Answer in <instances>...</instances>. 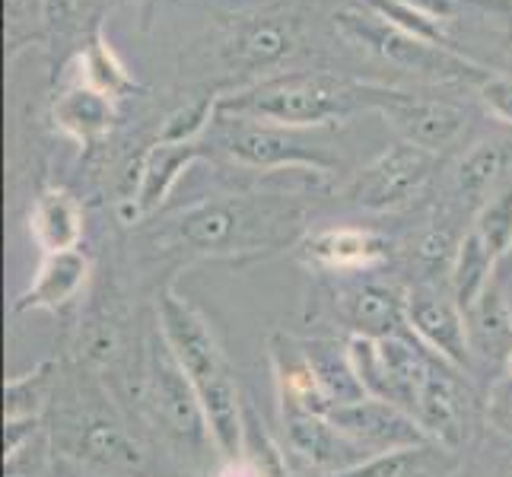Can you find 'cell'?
Segmentation results:
<instances>
[{"instance_id": "9a60e30c", "label": "cell", "mask_w": 512, "mask_h": 477, "mask_svg": "<svg viewBox=\"0 0 512 477\" xmlns=\"http://www.w3.org/2000/svg\"><path fill=\"white\" fill-rule=\"evenodd\" d=\"M392 255V242L373 229L331 226L303 239V261L309 268L328 274H360L376 271Z\"/></svg>"}, {"instance_id": "52a82bcc", "label": "cell", "mask_w": 512, "mask_h": 477, "mask_svg": "<svg viewBox=\"0 0 512 477\" xmlns=\"http://www.w3.org/2000/svg\"><path fill=\"white\" fill-rule=\"evenodd\" d=\"M436 169V156L414 144H392L382 150L363 172L353 175L347 188V201L366 214H388L404 204H411L423 185L430 182Z\"/></svg>"}, {"instance_id": "277c9868", "label": "cell", "mask_w": 512, "mask_h": 477, "mask_svg": "<svg viewBox=\"0 0 512 477\" xmlns=\"http://www.w3.org/2000/svg\"><path fill=\"white\" fill-rule=\"evenodd\" d=\"M156 322H160V338L188 373V379L198 388V395L236 379L210 322L172 284H166L156 293Z\"/></svg>"}, {"instance_id": "5bb4252c", "label": "cell", "mask_w": 512, "mask_h": 477, "mask_svg": "<svg viewBox=\"0 0 512 477\" xmlns=\"http://www.w3.org/2000/svg\"><path fill=\"white\" fill-rule=\"evenodd\" d=\"M204 156L201 140H191V144H156L144 153L140 159V175H137V188L131 198H125L118 204V214L125 223H140L144 217L156 214L166 198L172 194V188L179 185L182 175L198 163Z\"/></svg>"}, {"instance_id": "d6a6232c", "label": "cell", "mask_w": 512, "mask_h": 477, "mask_svg": "<svg viewBox=\"0 0 512 477\" xmlns=\"http://www.w3.org/2000/svg\"><path fill=\"white\" fill-rule=\"evenodd\" d=\"M83 0H45V23L48 26H64L77 16Z\"/></svg>"}, {"instance_id": "ac0fdd59", "label": "cell", "mask_w": 512, "mask_h": 477, "mask_svg": "<svg viewBox=\"0 0 512 477\" xmlns=\"http://www.w3.org/2000/svg\"><path fill=\"white\" fill-rule=\"evenodd\" d=\"M338 303H341V315L350 334H363V338L382 341V338H395L401 325L408 328L404 296L395 287L376 284V280L350 287Z\"/></svg>"}, {"instance_id": "8992f818", "label": "cell", "mask_w": 512, "mask_h": 477, "mask_svg": "<svg viewBox=\"0 0 512 477\" xmlns=\"http://www.w3.org/2000/svg\"><path fill=\"white\" fill-rule=\"evenodd\" d=\"M360 102L366 109L382 112L392 128L401 134L404 144H414L433 156L452 150L468 131V115L446 99L414 96L388 86L360 83Z\"/></svg>"}, {"instance_id": "836d02e7", "label": "cell", "mask_w": 512, "mask_h": 477, "mask_svg": "<svg viewBox=\"0 0 512 477\" xmlns=\"http://www.w3.org/2000/svg\"><path fill=\"white\" fill-rule=\"evenodd\" d=\"M217 477H264V474L239 455V458H226L223 468L217 471Z\"/></svg>"}, {"instance_id": "4fadbf2b", "label": "cell", "mask_w": 512, "mask_h": 477, "mask_svg": "<svg viewBox=\"0 0 512 477\" xmlns=\"http://www.w3.org/2000/svg\"><path fill=\"white\" fill-rule=\"evenodd\" d=\"M64 452L70 458H77L80 465H90L102 474H118V477L147 474L144 446L109 414L80 417L64 439Z\"/></svg>"}, {"instance_id": "d6986e66", "label": "cell", "mask_w": 512, "mask_h": 477, "mask_svg": "<svg viewBox=\"0 0 512 477\" xmlns=\"http://www.w3.org/2000/svg\"><path fill=\"white\" fill-rule=\"evenodd\" d=\"M29 233L39 242L42 255L80 249L83 207L64 188H45L29 210Z\"/></svg>"}, {"instance_id": "2e32d148", "label": "cell", "mask_w": 512, "mask_h": 477, "mask_svg": "<svg viewBox=\"0 0 512 477\" xmlns=\"http://www.w3.org/2000/svg\"><path fill=\"white\" fill-rule=\"evenodd\" d=\"M299 45V23L290 13H258L236 23L223 51L233 67L268 70L290 58Z\"/></svg>"}, {"instance_id": "f546056e", "label": "cell", "mask_w": 512, "mask_h": 477, "mask_svg": "<svg viewBox=\"0 0 512 477\" xmlns=\"http://www.w3.org/2000/svg\"><path fill=\"white\" fill-rule=\"evenodd\" d=\"M217 105H220V96L210 93L198 102L185 105V109L172 112L156 140H163V144H191V140H198L207 131L210 118H217Z\"/></svg>"}, {"instance_id": "ba28073f", "label": "cell", "mask_w": 512, "mask_h": 477, "mask_svg": "<svg viewBox=\"0 0 512 477\" xmlns=\"http://www.w3.org/2000/svg\"><path fill=\"white\" fill-rule=\"evenodd\" d=\"M417 423L423 427L436 446L449 452H462V446L471 439L474 430V398L465 388V382L455 376V366L436 360L430 373L423 376L414 411Z\"/></svg>"}, {"instance_id": "4dcf8cb0", "label": "cell", "mask_w": 512, "mask_h": 477, "mask_svg": "<svg viewBox=\"0 0 512 477\" xmlns=\"http://www.w3.org/2000/svg\"><path fill=\"white\" fill-rule=\"evenodd\" d=\"M484 417L493 433L512 443V376L509 373L490 382L487 398H484Z\"/></svg>"}, {"instance_id": "8fae6325", "label": "cell", "mask_w": 512, "mask_h": 477, "mask_svg": "<svg viewBox=\"0 0 512 477\" xmlns=\"http://www.w3.org/2000/svg\"><path fill=\"white\" fill-rule=\"evenodd\" d=\"M233 131L226 134L229 156L252 169H309L315 175L331 172V159L309 144L303 131L252 125V121H233Z\"/></svg>"}, {"instance_id": "e575fe53", "label": "cell", "mask_w": 512, "mask_h": 477, "mask_svg": "<svg viewBox=\"0 0 512 477\" xmlns=\"http://www.w3.org/2000/svg\"><path fill=\"white\" fill-rule=\"evenodd\" d=\"M474 4H481V7H487V10L497 13V20L506 26L509 39H512V0H474Z\"/></svg>"}, {"instance_id": "7402d4cb", "label": "cell", "mask_w": 512, "mask_h": 477, "mask_svg": "<svg viewBox=\"0 0 512 477\" xmlns=\"http://www.w3.org/2000/svg\"><path fill=\"white\" fill-rule=\"evenodd\" d=\"M458 465L455 452L436 446V443H423L411 449H395L385 455H373L360 462L357 468L331 474V477H446Z\"/></svg>"}, {"instance_id": "e0dca14e", "label": "cell", "mask_w": 512, "mask_h": 477, "mask_svg": "<svg viewBox=\"0 0 512 477\" xmlns=\"http://www.w3.org/2000/svg\"><path fill=\"white\" fill-rule=\"evenodd\" d=\"M90 255L80 249L42 255L39 271L32 274L29 287L13 303V312H58L74 299L90 280Z\"/></svg>"}, {"instance_id": "30bf717a", "label": "cell", "mask_w": 512, "mask_h": 477, "mask_svg": "<svg viewBox=\"0 0 512 477\" xmlns=\"http://www.w3.org/2000/svg\"><path fill=\"white\" fill-rule=\"evenodd\" d=\"M280 427H284L287 449L303 462L315 477H331L366 462V452L334 427L328 414L309 411L303 404L280 401Z\"/></svg>"}, {"instance_id": "5b68a950", "label": "cell", "mask_w": 512, "mask_h": 477, "mask_svg": "<svg viewBox=\"0 0 512 477\" xmlns=\"http://www.w3.org/2000/svg\"><path fill=\"white\" fill-rule=\"evenodd\" d=\"M147 388V408L153 414V420L166 430V436H172L179 446L188 449H204L214 446L207 433V417L201 408V395L194 382L188 379V373L179 366V360L172 357L166 341L156 334L147 347V376H144Z\"/></svg>"}, {"instance_id": "8d00e7d4", "label": "cell", "mask_w": 512, "mask_h": 477, "mask_svg": "<svg viewBox=\"0 0 512 477\" xmlns=\"http://www.w3.org/2000/svg\"><path fill=\"white\" fill-rule=\"evenodd\" d=\"M509 477H512V474H509Z\"/></svg>"}, {"instance_id": "603a6c76", "label": "cell", "mask_w": 512, "mask_h": 477, "mask_svg": "<svg viewBox=\"0 0 512 477\" xmlns=\"http://www.w3.org/2000/svg\"><path fill=\"white\" fill-rule=\"evenodd\" d=\"M512 166V150L500 140H484L474 150L462 156L455 169V191L468 204H478V210L490 201L493 188L503 182V175Z\"/></svg>"}, {"instance_id": "4316f807", "label": "cell", "mask_w": 512, "mask_h": 477, "mask_svg": "<svg viewBox=\"0 0 512 477\" xmlns=\"http://www.w3.org/2000/svg\"><path fill=\"white\" fill-rule=\"evenodd\" d=\"M366 7L373 10V13H379L385 23H392L401 32L414 35V39H423V42H430V45L455 51L449 32H446V23H439L436 16L423 13L420 7L408 4V0H366Z\"/></svg>"}, {"instance_id": "f1b7e54d", "label": "cell", "mask_w": 512, "mask_h": 477, "mask_svg": "<svg viewBox=\"0 0 512 477\" xmlns=\"http://www.w3.org/2000/svg\"><path fill=\"white\" fill-rule=\"evenodd\" d=\"M48 363L35 366L32 373L26 376H13L7 379L4 388V420H35L42 414V404H45V382H48Z\"/></svg>"}, {"instance_id": "cb8c5ba5", "label": "cell", "mask_w": 512, "mask_h": 477, "mask_svg": "<svg viewBox=\"0 0 512 477\" xmlns=\"http://www.w3.org/2000/svg\"><path fill=\"white\" fill-rule=\"evenodd\" d=\"M303 353H306V360L312 366L315 379H319L331 408H338V404H347V401H357V398L366 395L357 373H353V366H350L347 344L341 347L338 341L312 338V341H303Z\"/></svg>"}, {"instance_id": "44dd1931", "label": "cell", "mask_w": 512, "mask_h": 477, "mask_svg": "<svg viewBox=\"0 0 512 477\" xmlns=\"http://www.w3.org/2000/svg\"><path fill=\"white\" fill-rule=\"evenodd\" d=\"M468 347L487 363H506L512 353V303L493 280L487 293L465 312Z\"/></svg>"}, {"instance_id": "7c38bea8", "label": "cell", "mask_w": 512, "mask_h": 477, "mask_svg": "<svg viewBox=\"0 0 512 477\" xmlns=\"http://www.w3.org/2000/svg\"><path fill=\"white\" fill-rule=\"evenodd\" d=\"M404 318H408L411 334L433 357L455 369H465L471 363L465 312L452 299V293L446 296L427 287L408 290L404 293Z\"/></svg>"}, {"instance_id": "9c48e42d", "label": "cell", "mask_w": 512, "mask_h": 477, "mask_svg": "<svg viewBox=\"0 0 512 477\" xmlns=\"http://www.w3.org/2000/svg\"><path fill=\"white\" fill-rule=\"evenodd\" d=\"M328 420L350 439V443H357L369 458L395 452V449L433 443L411 411L398 408L392 401L373 398V395L338 404V408L328 411Z\"/></svg>"}, {"instance_id": "d590c367", "label": "cell", "mask_w": 512, "mask_h": 477, "mask_svg": "<svg viewBox=\"0 0 512 477\" xmlns=\"http://www.w3.org/2000/svg\"><path fill=\"white\" fill-rule=\"evenodd\" d=\"M503 369H506V373L512 376V353H509V357H506V363H503Z\"/></svg>"}, {"instance_id": "d4e9b609", "label": "cell", "mask_w": 512, "mask_h": 477, "mask_svg": "<svg viewBox=\"0 0 512 477\" xmlns=\"http://www.w3.org/2000/svg\"><path fill=\"white\" fill-rule=\"evenodd\" d=\"M80 64H83V80L80 83L93 86V90H99L102 96L125 99L128 93L137 90L134 77L125 70V64L115 58V51L109 48V42H105L99 32H96V39L86 45Z\"/></svg>"}, {"instance_id": "1f68e13d", "label": "cell", "mask_w": 512, "mask_h": 477, "mask_svg": "<svg viewBox=\"0 0 512 477\" xmlns=\"http://www.w3.org/2000/svg\"><path fill=\"white\" fill-rule=\"evenodd\" d=\"M478 99L484 102V109L503 121V125H512V77H487L478 86Z\"/></svg>"}, {"instance_id": "484cf974", "label": "cell", "mask_w": 512, "mask_h": 477, "mask_svg": "<svg viewBox=\"0 0 512 477\" xmlns=\"http://www.w3.org/2000/svg\"><path fill=\"white\" fill-rule=\"evenodd\" d=\"M468 233L478 239L497 261H503L512 252V182L503 185L478 210V217H474Z\"/></svg>"}, {"instance_id": "ffe728a7", "label": "cell", "mask_w": 512, "mask_h": 477, "mask_svg": "<svg viewBox=\"0 0 512 477\" xmlns=\"http://www.w3.org/2000/svg\"><path fill=\"white\" fill-rule=\"evenodd\" d=\"M115 118H118L115 99L102 96L99 90H93V86H86V83L70 86V90H64L55 99V105H51L55 128L64 131L67 137H74L83 147H90L109 134Z\"/></svg>"}, {"instance_id": "83f0119b", "label": "cell", "mask_w": 512, "mask_h": 477, "mask_svg": "<svg viewBox=\"0 0 512 477\" xmlns=\"http://www.w3.org/2000/svg\"><path fill=\"white\" fill-rule=\"evenodd\" d=\"M239 455L252 462L264 477H290L287 474V455L274 443V436L261 423L258 411L245 401V430H242V449Z\"/></svg>"}, {"instance_id": "7a4b0ae2", "label": "cell", "mask_w": 512, "mask_h": 477, "mask_svg": "<svg viewBox=\"0 0 512 477\" xmlns=\"http://www.w3.org/2000/svg\"><path fill=\"white\" fill-rule=\"evenodd\" d=\"M360 102V83H347L331 74H290L264 77L239 93L220 96L217 118L252 121L274 128H322L334 118L350 115Z\"/></svg>"}, {"instance_id": "3957f363", "label": "cell", "mask_w": 512, "mask_h": 477, "mask_svg": "<svg viewBox=\"0 0 512 477\" xmlns=\"http://www.w3.org/2000/svg\"><path fill=\"white\" fill-rule=\"evenodd\" d=\"M334 20H338V26L350 35L353 42L366 45L382 61L395 64L401 70H411V74L430 77V80H487L490 77L484 67H478L471 58H465L462 51L439 48V45H430L423 39H414V35L401 32L398 26L385 23L382 16L373 13L369 7L341 10Z\"/></svg>"}, {"instance_id": "6da1fadb", "label": "cell", "mask_w": 512, "mask_h": 477, "mask_svg": "<svg viewBox=\"0 0 512 477\" xmlns=\"http://www.w3.org/2000/svg\"><path fill=\"white\" fill-rule=\"evenodd\" d=\"M303 217V207L280 194H229L185 207L169 236L201 258H252L287 249Z\"/></svg>"}]
</instances>
